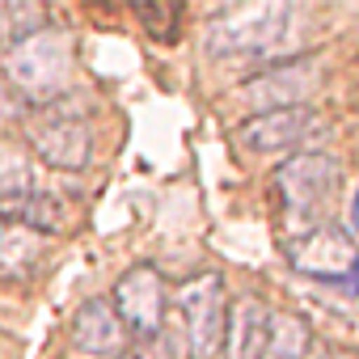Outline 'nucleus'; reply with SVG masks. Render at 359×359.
<instances>
[{"mask_svg":"<svg viewBox=\"0 0 359 359\" xmlns=\"http://www.w3.org/2000/svg\"><path fill=\"white\" fill-rule=\"evenodd\" d=\"M317 338L313 325L296 313H275L271 317V338H266V359H313Z\"/></svg>","mask_w":359,"mask_h":359,"instance_id":"obj_14","label":"nucleus"},{"mask_svg":"<svg viewBox=\"0 0 359 359\" xmlns=\"http://www.w3.org/2000/svg\"><path fill=\"white\" fill-rule=\"evenodd\" d=\"M275 309L258 296L229 300V330H224V355L220 359H266Z\"/></svg>","mask_w":359,"mask_h":359,"instance_id":"obj_11","label":"nucleus"},{"mask_svg":"<svg viewBox=\"0 0 359 359\" xmlns=\"http://www.w3.org/2000/svg\"><path fill=\"white\" fill-rule=\"evenodd\" d=\"M34 191H39V182H34L30 156L18 152V148H0V220L18 224V216H22V208Z\"/></svg>","mask_w":359,"mask_h":359,"instance_id":"obj_12","label":"nucleus"},{"mask_svg":"<svg viewBox=\"0 0 359 359\" xmlns=\"http://www.w3.org/2000/svg\"><path fill=\"white\" fill-rule=\"evenodd\" d=\"M304 13L296 5H241L208 22L203 47L216 60H292L300 55Z\"/></svg>","mask_w":359,"mask_h":359,"instance_id":"obj_1","label":"nucleus"},{"mask_svg":"<svg viewBox=\"0 0 359 359\" xmlns=\"http://www.w3.org/2000/svg\"><path fill=\"white\" fill-rule=\"evenodd\" d=\"M18 118H26V97L9 81V72L0 68V131H5L9 123H18Z\"/></svg>","mask_w":359,"mask_h":359,"instance_id":"obj_18","label":"nucleus"},{"mask_svg":"<svg viewBox=\"0 0 359 359\" xmlns=\"http://www.w3.org/2000/svg\"><path fill=\"white\" fill-rule=\"evenodd\" d=\"M325 72H321V55H292V60H275L266 68H258L254 76H245L233 97L250 110V114H271V110H296V106H309L313 93L321 89ZM245 114V118H250Z\"/></svg>","mask_w":359,"mask_h":359,"instance_id":"obj_5","label":"nucleus"},{"mask_svg":"<svg viewBox=\"0 0 359 359\" xmlns=\"http://www.w3.org/2000/svg\"><path fill=\"white\" fill-rule=\"evenodd\" d=\"M346 233L359 241V187H355V195H351V208H346Z\"/></svg>","mask_w":359,"mask_h":359,"instance_id":"obj_19","label":"nucleus"},{"mask_svg":"<svg viewBox=\"0 0 359 359\" xmlns=\"http://www.w3.org/2000/svg\"><path fill=\"white\" fill-rule=\"evenodd\" d=\"M26 144L30 152L60 173H81L93 156V127L89 114L72 102H47L26 110Z\"/></svg>","mask_w":359,"mask_h":359,"instance_id":"obj_4","label":"nucleus"},{"mask_svg":"<svg viewBox=\"0 0 359 359\" xmlns=\"http://www.w3.org/2000/svg\"><path fill=\"white\" fill-rule=\"evenodd\" d=\"M338 187H342V169L330 152H296L275 169V195H279L283 224H287L292 241L330 224L325 212H330Z\"/></svg>","mask_w":359,"mask_h":359,"instance_id":"obj_2","label":"nucleus"},{"mask_svg":"<svg viewBox=\"0 0 359 359\" xmlns=\"http://www.w3.org/2000/svg\"><path fill=\"white\" fill-rule=\"evenodd\" d=\"M47 250V237L30 233L26 224H0V271L5 275H30Z\"/></svg>","mask_w":359,"mask_h":359,"instance_id":"obj_15","label":"nucleus"},{"mask_svg":"<svg viewBox=\"0 0 359 359\" xmlns=\"http://www.w3.org/2000/svg\"><path fill=\"white\" fill-rule=\"evenodd\" d=\"M177 321H182L187 359H220L229 330V292L220 275H195L177 287Z\"/></svg>","mask_w":359,"mask_h":359,"instance_id":"obj_6","label":"nucleus"},{"mask_svg":"<svg viewBox=\"0 0 359 359\" xmlns=\"http://www.w3.org/2000/svg\"><path fill=\"white\" fill-rule=\"evenodd\" d=\"M110 304L114 313L123 317L127 334H135L140 342H152L165 334V313H169V287L161 279L156 266L140 262V266H127L110 292Z\"/></svg>","mask_w":359,"mask_h":359,"instance_id":"obj_7","label":"nucleus"},{"mask_svg":"<svg viewBox=\"0 0 359 359\" xmlns=\"http://www.w3.org/2000/svg\"><path fill=\"white\" fill-rule=\"evenodd\" d=\"M72 64H76L72 34L47 26L34 39H26L18 51H9L5 72L18 85V93L26 97V106H47V102H60L64 97L68 76H72Z\"/></svg>","mask_w":359,"mask_h":359,"instance_id":"obj_3","label":"nucleus"},{"mask_svg":"<svg viewBox=\"0 0 359 359\" xmlns=\"http://www.w3.org/2000/svg\"><path fill=\"white\" fill-rule=\"evenodd\" d=\"M287 262L304 279L346 283V279L359 275V241L338 224H321V229L287 241Z\"/></svg>","mask_w":359,"mask_h":359,"instance_id":"obj_8","label":"nucleus"},{"mask_svg":"<svg viewBox=\"0 0 359 359\" xmlns=\"http://www.w3.org/2000/svg\"><path fill=\"white\" fill-rule=\"evenodd\" d=\"M18 224H26V229H30V233H39V237H60V233H68V229H72V203H68L64 195H55V191L39 187V191L26 199V208H22V216H18Z\"/></svg>","mask_w":359,"mask_h":359,"instance_id":"obj_13","label":"nucleus"},{"mask_svg":"<svg viewBox=\"0 0 359 359\" xmlns=\"http://www.w3.org/2000/svg\"><path fill=\"white\" fill-rule=\"evenodd\" d=\"M321 127V114L313 106H296V110H271V114H250L237 123V144L250 156H296L300 144Z\"/></svg>","mask_w":359,"mask_h":359,"instance_id":"obj_9","label":"nucleus"},{"mask_svg":"<svg viewBox=\"0 0 359 359\" xmlns=\"http://www.w3.org/2000/svg\"><path fill=\"white\" fill-rule=\"evenodd\" d=\"M51 18L43 5H30V0H5L0 5V51H18L26 39H34L39 30H47Z\"/></svg>","mask_w":359,"mask_h":359,"instance_id":"obj_16","label":"nucleus"},{"mask_svg":"<svg viewBox=\"0 0 359 359\" xmlns=\"http://www.w3.org/2000/svg\"><path fill=\"white\" fill-rule=\"evenodd\" d=\"M135 18L144 22V30L156 43H173L177 39V26H182V9H177V5H152V0L135 5Z\"/></svg>","mask_w":359,"mask_h":359,"instance_id":"obj_17","label":"nucleus"},{"mask_svg":"<svg viewBox=\"0 0 359 359\" xmlns=\"http://www.w3.org/2000/svg\"><path fill=\"white\" fill-rule=\"evenodd\" d=\"M0 224H5V220H0Z\"/></svg>","mask_w":359,"mask_h":359,"instance_id":"obj_20","label":"nucleus"},{"mask_svg":"<svg viewBox=\"0 0 359 359\" xmlns=\"http://www.w3.org/2000/svg\"><path fill=\"white\" fill-rule=\"evenodd\" d=\"M127 325L114 313L110 296H89L76 313H72V351L89 355V359H123L127 355Z\"/></svg>","mask_w":359,"mask_h":359,"instance_id":"obj_10","label":"nucleus"}]
</instances>
